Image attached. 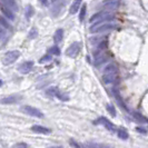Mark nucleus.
<instances>
[{
  "instance_id": "nucleus-9",
  "label": "nucleus",
  "mask_w": 148,
  "mask_h": 148,
  "mask_svg": "<svg viewBox=\"0 0 148 148\" xmlns=\"http://www.w3.org/2000/svg\"><path fill=\"white\" fill-rule=\"evenodd\" d=\"M1 12H2V15L5 16L7 19L9 20H15V14H14V10L12 9H10L9 7L7 6H5V5H2V7H1Z\"/></svg>"
},
{
  "instance_id": "nucleus-15",
  "label": "nucleus",
  "mask_w": 148,
  "mask_h": 148,
  "mask_svg": "<svg viewBox=\"0 0 148 148\" xmlns=\"http://www.w3.org/2000/svg\"><path fill=\"white\" fill-rule=\"evenodd\" d=\"M105 7H107L108 9H117L119 7V0H111V1H107L104 2Z\"/></svg>"
},
{
  "instance_id": "nucleus-6",
  "label": "nucleus",
  "mask_w": 148,
  "mask_h": 148,
  "mask_svg": "<svg viewBox=\"0 0 148 148\" xmlns=\"http://www.w3.org/2000/svg\"><path fill=\"white\" fill-rule=\"evenodd\" d=\"M22 99L21 96L19 95H11V96H7L3 97L1 99V104L2 105H12V104H17L18 101H20Z\"/></svg>"
},
{
  "instance_id": "nucleus-17",
  "label": "nucleus",
  "mask_w": 148,
  "mask_h": 148,
  "mask_svg": "<svg viewBox=\"0 0 148 148\" xmlns=\"http://www.w3.org/2000/svg\"><path fill=\"white\" fill-rule=\"evenodd\" d=\"M86 11H87V5L86 3H84L80 8V10H79V21H82L84 19H85V17H86Z\"/></svg>"
},
{
  "instance_id": "nucleus-1",
  "label": "nucleus",
  "mask_w": 148,
  "mask_h": 148,
  "mask_svg": "<svg viewBox=\"0 0 148 148\" xmlns=\"http://www.w3.org/2000/svg\"><path fill=\"white\" fill-rule=\"evenodd\" d=\"M118 77V67L115 64H109L105 67L103 80L105 84H114Z\"/></svg>"
},
{
  "instance_id": "nucleus-20",
  "label": "nucleus",
  "mask_w": 148,
  "mask_h": 148,
  "mask_svg": "<svg viewBox=\"0 0 148 148\" xmlns=\"http://www.w3.org/2000/svg\"><path fill=\"white\" fill-rule=\"evenodd\" d=\"M47 95H49V96H57L58 95V92H59V90L57 87H50L49 89H47Z\"/></svg>"
},
{
  "instance_id": "nucleus-28",
  "label": "nucleus",
  "mask_w": 148,
  "mask_h": 148,
  "mask_svg": "<svg viewBox=\"0 0 148 148\" xmlns=\"http://www.w3.org/2000/svg\"><path fill=\"white\" fill-rule=\"evenodd\" d=\"M85 146L86 147H107L106 145H101V144H87Z\"/></svg>"
},
{
  "instance_id": "nucleus-16",
  "label": "nucleus",
  "mask_w": 148,
  "mask_h": 148,
  "mask_svg": "<svg viewBox=\"0 0 148 148\" xmlns=\"http://www.w3.org/2000/svg\"><path fill=\"white\" fill-rule=\"evenodd\" d=\"M117 136H118L120 139H124V140L128 139V137H129L128 132H127V129H125V128H119L118 130H117Z\"/></svg>"
},
{
  "instance_id": "nucleus-10",
  "label": "nucleus",
  "mask_w": 148,
  "mask_h": 148,
  "mask_svg": "<svg viewBox=\"0 0 148 148\" xmlns=\"http://www.w3.org/2000/svg\"><path fill=\"white\" fill-rule=\"evenodd\" d=\"M31 130L37 134H44V135H49V134L51 133V130H50L49 128L40 126V125H35V126H32L31 127Z\"/></svg>"
},
{
  "instance_id": "nucleus-31",
  "label": "nucleus",
  "mask_w": 148,
  "mask_h": 148,
  "mask_svg": "<svg viewBox=\"0 0 148 148\" xmlns=\"http://www.w3.org/2000/svg\"><path fill=\"white\" fill-rule=\"evenodd\" d=\"M69 144H70V145H73V146H76V147H79V146H80L79 144H77V143H75V140H73V139H71V140L69 141Z\"/></svg>"
},
{
  "instance_id": "nucleus-32",
  "label": "nucleus",
  "mask_w": 148,
  "mask_h": 148,
  "mask_svg": "<svg viewBox=\"0 0 148 148\" xmlns=\"http://www.w3.org/2000/svg\"><path fill=\"white\" fill-rule=\"evenodd\" d=\"M40 2H41V5H44V6H48V5H49L48 0H40Z\"/></svg>"
},
{
  "instance_id": "nucleus-21",
  "label": "nucleus",
  "mask_w": 148,
  "mask_h": 148,
  "mask_svg": "<svg viewBox=\"0 0 148 148\" xmlns=\"http://www.w3.org/2000/svg\"><path fill=\"white\" fill-rule=\"evenodd\" d=\"M133 116H134V118L137 119L139 123H147L148 121L147 118H145L144 116H141L140 114H138V112H133Z\"/></svg>"
},
{
  "instance_id": "nucleus-24",
  "label": "nucleus",
  "mask_w": 148,
  "mask_h": 148,
  "mask_svg": "<svg viewBox=\"0 0 148 148\" xmlns=\"http://www.w3.org/2000/svg\"><path fill=\"white\" fill-rule=\"evenodd\" d=\"M37 36H38V30L36 28H32L29 31V34H28V38L29 39H34V38H36Z\"/></svg>"
},
{
  "instance_id": "nucleus-18",
  "label": "nucleus",
  "mask_w": 148,
  "mask_h": 148,
  "mask_svg": "<svg viewBox=\"0 0 148 148\" xmlns=\"http://www.w3.org/2000/svg\"><path fill=\"white\" fill-rule=\"evenodd\" d=\"M35 14V10H34V8L31 7L30 5H28V6H26V10H25V15H26V17L29 19V18H31L32 17V15Z\"/></svg>"
},
{
  "instance_id": "nucleus-26",
  "label": "nucleus",
  "mask_w": 148,
  "mask_h": 148,
  "mask_svg": "<svg viewBox=\"0 0 148 148\" xmlns=\"http://www.w3.org/2000/svg\"><path fill=\"white\" fill-rule=\"evenodd\" d=\"M57 97L59 98L60 100H64V101H68L69 100V97H68V95H66V94H62V92H58V95H57Z\"/></svg>"
},
{
  "instance_id": "nucleus-14",
  "label": "nucleus",
  "mask_w": 148,
  "mask_h": 148,
  "mask_svg": "<svg viewBox=\"0 0 148 148\" xmlns=\"http://www.w3.org/2000/svg\"><path fill=\"white\" fill-rule=\"evenodd\" d=\"M114 95H115V98H116V100H117V103L120 105V107L121 108H124L125 110H127V107L125 103H123V100H121V96H120V94H119V91L117 89H114Z\"/></svg>"
},
{
  "instance_id": "nucleus-25",
  "label": "nucleus",
  "mask_w": 148,
  "mask_h": 148,
  "mask_svg": "<svg viewBox=\"0 0 148 148\" xmlns=\"http://www.w3.org/2000/svg\"><path fill=\"white\" fill-rule=\"evenodd\" d=\"M0 22H1V26H2L3 28H7V29H9V28H10V25H9L7 21H6V18H5V16L0 18Z\"/></svg>"
},
{
  "instance_id": "nucleus-8",
  "label": "nucleus",
  "mask_w": 148,
  "mask_h": 148,
  "mask_svg": "<svg viewBox=\"0 0 148 148\" xmlns=\"http://www.w3.org/2000/svg\"><path fill=\"white\" fill-rule=\"evenodd\" d=\"M32 67H34V61H30V60L29 61H25V62H22L21 65H19L18 71L20 74H28L32 69Z\"/></svg>"
},
{
  "instance_id": "nucleus-5",
  "label": "nucleus",
  "mask_w": 148,
  "mask_h": 148,
  "mask_svg": "<svg viewBox=\"0 0 148 148\" xmlns=\"http://www.w3.org/2000/svg\"><path fill=\"white\" fill-rule=\"evenodd\" d=\"M80 48H82L80 42H77V41H76V42H73V44L67 48L66 55L68 56V57L75 58V57L78 56V53H79V51H80Z\"/></svg>"
},
{
  "instance_id": "nucleus-29",
  "label": "nucleus",
  "mask_w": 148,
  "mask_h": 148,
  "mask_svg": "<svg viewBox=\"0 0 148 148\" xmlns=\"http://www.w3.org/2000/svg\"><path fill=\"white\" fill-rule=\"evenodd\" d=\"M14 147H15V148H18V147H28V145H27L26 143H18V144L14 145Z\"/></svg>"
},
{
  "instance_id": "nucleus-11",
  "label": "nucleus",
  "mask_w": 148,
  "mask_h": 148,
  "mask_svg": "<svg viewBox=\"0 0 148 148\" xmlns=\"http://www.w3.org/2000/svg\"><path fill=\"white\" fill-rule=\"evenodd\" d=\"M82 0H74V2H73V5L70 6L69 8V12H70V15H75L76 12H78L79 10H80V8H82Z\"/></svg>"
},
{
  "instance_id": "nucleus-19",
  "label": "nucleus",
  "mask_w": 148,
  "mask_h": 148,
  "mask_svg": "<svg viewBox=\"0 0 148 148\" xmlns=\"http://www.w3.org/2000/svg\"><path fill=\"white\" fill-rule=\"evenodd\" d=\"M108 12L107 11H100V12H97V14H95V15L92 16L91 18H90V22H94V21H97L99 18H101L103 16L107 15Z\"/></svg>"
},
{
  "instance_id": "nucleus-27",
  "label": "nucleus",
  "mask_w": 148,
  "mask_h": 148,
  "mask_svg": "<svg viewBox=\"0 0 148 148\" xmlns=\"http://www.w3.org/2000/svg\"><path fill=\"white\" fill-rule=\"evenodd\" d=\"M51 59L52 58L50 55H46V56H44L41 59L39 60V62H40V64H44V62H47V61H51Z\"/></svg>"
},
{
  "instance_id": "nucleus-4",
  "label": "nucleus",
  "mask_w": 148,
  "mask_h": 148,
  "mask_svg": "<svg viewBox=\"0 0 148 148\" xmlns=\"http://www.w3.org/2000/svg\"><path fill=\"white\" fill-rule=\"evenodd\" d=\"M20 110L22 112H25L26 115H29L31 117H37V118H42L44 117V114L39 110L38 108H35L32 106H29V105H26V106H22L20 108Z\"/></svg>"
},
{
  "instance_id": "nucleus-23",
  "label": "nucleus",
  "mask_w": 148,
  "mask_h": 148,
  "mask_svg": "<svg viewBox=\"0 0 148 148\" xmlns=\"http://www.w3.org/2000/svg\"><path fill=\"white\" fill-rule=\"evenodd\" d=\"M49 53L55 55V56H59V55H60V49L57 47V46H52L51 48L49 49Z\"/></svg>"
},
{
  "instance_id": "nucleus-2",
  "label": "nucleus",
  "mask_w": 148,
  "mask_h": 148,
  "mask_svg": "<svg viewBox=\"0 0 148 148\" xmlns=\"http://www.w3.org/2000/svg\"><path fill=\"white\" fill-rule=\"evenodd\" d=\"M118 25L116 23H111V22L107 21L104 23H99V25H94L90 27V32H94V34H100V32H109L111 30L116 29Z\"/></svg>"
},
{
  "instance_id": "nucleus-3",
  "label": "nucleus",
  "mask_w": 148,
  "mask_h": 148,
  "mask_svg": "<svg viewBox=\"0 0 148 148\" xmlns=\"http://www.w3.org/2000/svg\"><path fill=\"white\" fill-rule=\"evenodd\" d=\"M20 57V51L18 50H11V51H8L5 53L3 58H2V64L3 65H11L14 64L16 60Z\"/></svg>"
},
{
  "instance_id": "nucleus-7",
  "label": "nucleus",
  "mask_w": 148,
  "mask_h": 148,
  "mask_svg": "<svg viewBox=\"0 0 148 148\" xmlns=\"http://www.w3.org/2000/svg\"><path fill=\"white\" fill-rule=\"evenodd\" d=\"M96 124H101V125H104L109 132H112V133H115V130H116V127L115 125L111 123L110 120H108V119L106 118V117H100V118H98L95 121Z\"/></svg>"
},
{
  "instance_id": "nucleus-22",
  "label": "nucleus",
  "mask_w": 148,
  "mask_h": 148,
  "mask_svg": "<svg viewBox=\"0 0 148 148\" xmlns=\"http://www.w3.org/2000/svg\"><path fill=\"white\" fill-rule=\"evenodd\" d=\"M106 109H107V111L110 114L112 117H115V116H116V109H115V106H112L111 104H107L106 105Z\"/></svg>"
},
{
  "instance_id": "nucleus-12",
  "label": "nucleus",
  "mask_w": 148,
  "mask_h": 148,
  "mask_svg": "<svg viewBox=\"0 0 148 148\" xmlns=\"http://www.w3.org/2000/svg\"><path fill=\"white\" fill-rule=\"evenodd\" d=\"M1 2H2V5H5V6L9 7L10 9H12L14 11L18 10V6H17L16 0H1Z\"/></svg>"
},
{
  "instance_id": "nucleus-30",
  "label": "nucleus",
  "mask_w": 148,
  "mask_h": 148,
  "mask_svg": "<svg viewBox=\"0 0 148 148\" xmlns=\"http://www.w3.org/2000/svg\"><path fill=\"white\" fill-rule=\"evenodd\" d=\"M136 130H137V132H139V133L140 134H144V135H146V130H145V129H144V128H140V127H137V128H136Z\"/></svg>"
},
{
  "instance_id": "nucleus-13",
  "label": "nucleus",
  "mask_w": 148,
  "mask_h": 148,
  "mask_svg": "<svg viewBox=\"0 0 148 148\" xmlns=\"http://www.w3.org/2000/svg\"><path fill=\"white\" fill-rule=\"evenodd\" d=\"M62 38H64V29H61V28L57 29L55 31V35H53V41L56 44H58L62 40Z\"/></svg>"
}]
</instances>
